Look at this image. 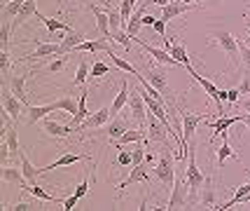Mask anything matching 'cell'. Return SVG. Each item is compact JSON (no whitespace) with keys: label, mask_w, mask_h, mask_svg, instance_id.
<instances>
[{"label":"cell","mask_w":250,"mask_h":211,"mask_svg":"<svg viewBox=\"0 0 250 211\" xmlns=\"http://www.w3.org/2000/svg\"><path fill=\"white\" fill-rule=\"evenodd\" d=\"M199 207H206V209H215V183H213V178L206 176L204 181V186L199 190V195H196V202Z\"/></svg>","instance_id":"obj_12"},{"label":"cell","mask_w":250,"mask_h":211,"mask_svg":"<svg viewBox=\"0 0 250 211\" xmlns=\"http://www.w3.org/2000/svg\"><path fill=\"white\" fill-rule=\"evenodd\" d=\"M89 78H91V64L87 61V56H80V66H77V73H75V78H73V85L82 87Z\"/></svg>","instance_id":"obj_32"},{"label":"cell","mask_w":250,"mask_h":211,"mask_svg":"<svg viewBox=\"0 0 250 211\" xmlns=\"http://www.w3.org/2000/svg\"><path fill=\"white\" fill-rule=\"evenodd\" d=\"M0 68H2L5 75H10V52H7V49L0 52Z\"/></svg>","instance_id":"obj_48"},{"label":"cell","mask_w":250,"mask_h":211,"mask_svg":"<svg viewBox=\"0 0 250 211\" xmlns=\"http://www.w3.org/2000/svg\"><path fill=\"white\" fill-rule=\"evenodd\" d=\"M110 75V66L103 64V61H94L91 64V78H105Z\"/></svg>","instance_id":"obj_41"},{"label":"cell","mask_w":250,"mask_h":211,"mask_svg":"<svg viewBox=\"0 0 250 211\" xmlns=\"http://www.w3.org/2000/svg\"><path fill=\"white\" fill-rule=\"evenodd\" d=\"M180 115H183V141H185V145L189 148V143H192V139H194V132L196 127H199V122H204L206 120V113H192V111H180Z\"/></svg>","instance_id":"obj_5"},{"label":"cell","mask_w":250,"mask_h":211,"mask_svg":"<svg viewBox=\"0 0 250 211\" xmlns=\"http://www.w3.org/2000/svg\"><path fill=\"white\" fill-rule=\"evenodd\" d=\"M75 52H105V54H110L112 47L108 45V38H98V40H84L82 45H77Z\"/></svg>","instance_id":"obj_27"},{"label":"cell","mask_w":250,"mask_h":211,"mask_svg":"<svg viewBox=\"0 0 250 211\" xmlns=\"http://www.w3.org/2000/svg\"><path fill=\"white\" fill-rule=\"evenodd\" d=\"M129 113L136 122H141V124L147 122V115H145V113H147V106H145V99H143V89H131Z\"/></svg>","instance_id":"obj_7"},{"label":"cell","mask_w":250,"mask_h":211,"mask_svg":"<svg viewBox=\"0 0 250 211\" xmlns=\"http://www.w3.org/2000/svg\"><path fill=\"white\" fill-rule=\"evenodd\" d=\"M154 22H157V19H154L152 14H145V17H143V26H152Z\"/></svg>","instance_id":"obj_56"},{"label":"cell","mask_w":250,"mask_h":211,"mask_svg":"<svg viewBox=\"0 0 250 211\" xmlns=\"http://www.w3.org/2000/svg\"><path fill=\"white\" fill-rule=\"evenodd\" d=\"M42 129L49 136H54V139H68L70 134L75 132V127H68V124H59L54 120H44L42 122Z\"/></svg>","instance_id":"obj_25"},{"label":"cell","mask_w":250,"mask_h":211,"mask_svg":"<svg viewBox=\"0 0 250 211\" xmlns=\"http://www.w3.org/2000/svg\"><path fill=\"white\" fill-rule=\"evenodd\" d=\"M10 31H12L10 19H5V22H2V28H0V47H2V49L10 47Z\"/></svg>","instance_id":"obj_42"},{"label":"cell","mask_w":250,"mask_h":211,"mask_svg":"<svg viewBox=\"0 0 250 211\" xmlns=\"http://www.w3.org/2000/svg\"><path fill=\"white\" fill-rule=\"evenodd\" d=\"M241 99V92H239V87H231V89H227V101L234 106L236 101Z\"/></svg>","instance_id":"obj_51"},{"label":"cell","mask_w":250,"mask_h":211,"mask_svg":"<svg viewBox=\"0 0 250 211\" xmlns=\"http://www.w3.org/2000/svg\"><path fill=\"white\" fill-rule=\"evenodd\" d=\"M147 2L150 0H143L141 5L133 10V14H131L129 19V26H126V33H129V38H138V33H141V26H143V17H145V7H147Z\"/></svg>","instance_id":"obj_16"},{"label":"cell","mask_w":250,"mask_h":211,"mask_svg":"<svg viewBox=\"0 0 250 211\" xmlns=\"http://www.w3.org/2000/svg\"><path fill=\"white\" fill-rule=\"evenodd\" d=\"M38 19H42V23L47 26V31L52 33H59V31H70V26L63 22H59L56 17H44V14H38Z\"/></svg>","instance_id":"obj_35"},{"label":"cell","mask_w":250,"mask_h":211,"mask_svg":"<svg viewBox=\"0 0 250 211\" xmlns=\"http://www.w3.org/2000/svg\"><path fill=\"white\" fill-rule=\"evenodd\" d=\"M147 162H143V164H136V167H131V174L124 181H122L120 186H117V190H124L129 188L131 183H145V186H150V174H147Z\"/></svg>","instance_id":"obj_9"},{"label":"cell","mask_w":250,"mask_h":211,"mask_svg":"<svg viewBox=\"0 0 250 211\" xmlns=\"http://www.w3.org/2000/svg\"><path fill=\"white\" fill-rule=\"evenodd\" d=\"M246 35H248V38H250V26H248V28H246Z\"/></svg>","instance_id":"obj_59"},{"label":"cell","mask_w":250,"mask_h":211,"mask_svg":"<svg viewBox=\"0 0 250 211\" xmlns=\"http://www.w3.org/2000/svg\"><path fill=\"white\" fill-rule=\"evenodd\" d=\"M141 141H147V132H145V129H129V132H124L120 136V139H117V141H115V148H117V150H122V148H124V145H129V143H141Z\"/></svg>","instance_id":"obj_24"},{"label":"cell","mask_w":250,"mask_h":211,"mask_svg":"<svg viewBox=\"0 0 250 211\" xmlns=\"http://www.w3.org/2000/svg\"><path fill=\"white\" fill-rule=\"evenodd\" d=\"M0 178L5 181V183H14V186H19V188H26L28 186V181L23 178V171L19 167H10V164H2L0 169Z\"/></svg>","instance_id":"obj_17"},{"label":"cell","mask_w":250,"mask_h":211,"mask_svg":"<svg viewBox=\"0 0 250 211\" xmlns=\"http://www.w3.org/2000/svg\"><path fill=\"white\" fill-rule=\"evenodd\" d=\"M236 122H241V115H222V117H218L215 122L210 124L213 127V136H220V134L229 132V127Z\"/></svg>","instance_id":"obj_30"},{"label":"cell","mask_w":250,"mask_h":211,"mask_svg":"<svg viewBox=\"0 0 250 211\" xmlns=\"http://www.w3.org/2000/svg\"><path fill=\"white\" fill-rule=\"evenodd\" d=\"M239 92L241 94H250V68L243 70V78H241V82H239Z\"/></svg>","instance_id":"obj_46"},{"label":"cell","mask_w":250,"mask_h":211,"mask_svg":"<svg viewBox=\"0 0 250 211\" xmlns=\"http://www.w3.org/2000/svg\"><path fill=\"white\" fill-rule=\"evenodd\" d=\"M7 2H12V0H2V5H7Z\"/></svg>","instance_id":"obj_60"},{"label":"cell","mask_w":250,"mask_h":211,"mask_svg":"<svg viewBox=\"0 0 250 211\" xmlns=\"http://www.w3.org/2000/svg\"><path fill=\"white\" fill-rule=\"evenodd\" d=\"M220 139H222V145L218 148V162H215V164H218V171L220 169H225V162H227L229 157H231V160H241L239 153H234L231 145H229V132L220 134Z\"/></svg>","instance_id":"obj_21"},{"label":"cell","mask_w":250,"mask_h":211,"mask_svg":"<svg viewBox=\"0 0 250 211\" xmlns=\"http://www.w3.org/2000/svg\"><path fill=\"white\" fill-rule=\"evenodd\" d=\"M110 117H112V113H110V106H103V108H98L96 113H91L84 122L75 127V132H87V129H98V127H103V124L108 122Z\"/></svg>","instance_id":"obj_8"},{"label":"cell","mask_w":250,"mask_h":211,"mask_svg":"<svg viewBox=\"0 0 250 211\" xmlns=\"http://www.w3.org/2000/svg\"><path fill=\"white\" fill-rule=\"evenodd\" d=\"M187 155H189V162H187V169H185V178H187V186H189V204H194L196 195H199V190L204 186L206 176H204V171L196 164V153H194V145L192 143H189Z\"/></svg>","instance_id":"obj_2"},{"label":"cell","mask_w":250,"mask_h":211,"mask_svg":"<svg viewBox=\"0 0 250 211\" xmlns=\"http://www.w3.org/2000/svg\"><path fill=\"white\" fill-rule=\"evenodd\" d=\"M196 7H199L196 2H183V0H173V2H168L166 7H162V19L168 23L171 19H175V17H180V14H185V12H189V10H196Z\"/></svg>","instance_id":"obj_10"},{"label":"cell","mask_w":250,"mask_h":211,"mask_svg":"<svg viewBox=\"0 0 250 211\" xmlns=\"http://www.w3.org/2000/svg\"><path fill=\"white\" fill-rule=\"evenodd\" d=\"M84 38L87 35L82 33V31H77V33H70L65 35L63 40H61V45H59V56H63V54H70V52H75L77 49V45H82L84 43Z\"/></svg>","instance_id":"obj_22"},{"label":"cell","mask_w":250,"mask_h":211,"mask_svg":"<svg viewBox=\"0 0 250 211\" xmlns=\"http://www.w3.org/2000/svg\"><path fill=\"white\" fill-rule=\"evenodd\" d=\"M19 160H21V171H23V178L28 181V186L38 183V176H40V167H35L31 160L26 157V153H23V150H21V155H19Z\"/></svg>","instance_id":"obj_29"},{"label":"cell","mask_w":250,"mask_h":211,"mask_svg":"<svg viewBox=\"0 0 250 211\" xmlns=\"http://www.w3.org/2000/svg\"><path fill=\"white\" fill-rule=\"evenodd\" d=\"M108 59H110V64H112V66H115V68H120V70H124V73H131V75H138V73H141L138 68H136L133 64H131V61H126V59H122V56H117L115 52H110Z\"/></svg>","instance_id":"obj_34"},{"label":"cell","mask_w":250,"mask_h":211,"mask_svg":"<svg viewBox=\"0 0 250 211\" xmlns=\"http://www.w3.org/2000/svg\"><path fill=\"white\" fill-rule=\"evenodd\" d=\"M23 190H28L35 200H42V202H56V197L54 195H49L47 190L42 188V186H38V183H33V186H26Z\"/></svg>","instance_id":"obj_38"},{"label":"cell","mask_w":250,"mask_h":211,"mask_svg":"<svg viewBox=\"0 0 250 211\" xmlns=\"http://www.w3.org/2000/svg\"><path fill=\"white\" fill-rule=\"evenodd\" d=\"M210 45H218L220 49L229 56V61L231 64H236L241 56H239V38H234V35L225 31V28H215L213 33H210Z\"/></svg>","instance_id":"obj_3"},{"label":"cell","mask_w":250,"mask_h":211,"mask_svg":"<svg viewBox=\"0 0 250 211\" xmlns=\"http://www.w3.org/2000/svg\"><path fill=\"white\" fill-rule=\"evenodd\" d=\"M59 45L61 43H38V47L31 54L21 56V61H40V59H47V56H59Z\"/></svg>","instance_id":"obj_13"},{"label":"cell","mask_w":250,"mask_h":211,"mask_svg":"<svg viewBox=\"0 0 250 211\" xmlns=\"http://www.w3.org/2000/svg\"><path fill=\"white\" fill-rule=\"evenodd\" d=\"M145 162L147 164H157V157H154L152 150H145Z\"/></svg>","instance_id":"obj_55"},{"label":"cell","mask_w":250,"mask_h":211,"mask_svg":"<svg viewBox=\"0 0 250 211\" xmlns=\"http://www.w3.org/2000/svg\"><path fill=\"white\" fill-rule=\"evenodd\" d=\"M241 122H243L250 129V113H243V115H241Z\"/></svg>","instance_id":"obj_58"},{"label":"cell","mask_w":250,"mask_h":211,"mask_svg":"<svg viewBox=\"0 0 250 211\" xmlns=\"http://www.w3.org/2000/svg\"><path fill=\"white\" fill-rule=\"evenodd\" d=\"M28 75H31V73H28ZM28 75H21V73H12L10 75L12 94H14L19 101H23L26 106H28V92H26V78H28Z\"/></svg>","instance_id":"obj_19"},{"label":"cell","mask_w":250,"mask_h":211,"mask_svg":"<svg viewBox=\"0 0 250 211\" xmlns=\"http://www.w3.org/2000/svg\"><path fill=\"white\" fill-rule=\"evenodd\" d=\"M236 108H241V111H246V113H250V99H239L236 103H234Z\"/></svg>","instance_id":"obj_54"},{"label":"cell","mask_w":250,"mask_h":211,"mask_svg":"<svg viewBox=\"0 0 250 211\" xmlns=\"http://www.w3.org/2000/svg\"><path fill=\"white\" fill-rule=\"evenodd\" d=\"M129 96H131V92H129V82L126 80H122V85H120V94L115 96V101H112V106H110V113H112V117H117V113L129 103Z\"/></svg>","instance_id":"obj_28"},{"label":"cell","mask_w":250,"mask_h":211,"mask_svg":"<svg viewBox=\"0 0 250 211\" xmlns=\"http://www.w3.org/2000/svg\"><path fill=\"white\" fill-rule=\"evenodd\" d=\"M77 202H80V197H77L75 192H73L70 197H65V200H63V207H61V209H63V211H70V209H75V204H77Z\"/></svg>","instance_id":"obj_50"},{"label":"cell","mask_w":250,"mask_h":211,"mask_svg":"<svg viewBox=\"0 0 250 211\" xmlns=\"http://www.w3.org/2000/svg\"><path fill=\"white\" fill-rule=\"evenodd\" d=\"M2 106H5V113L10 115L14 122H19V117L26 113V103L17 99L12 92H10V94H2Z\"/></svg>","instance_id":"obj_14"},{"label":"cell","mask_w":250,"mask_h":211,"mask_svg":"<svg viewBox=\"0 0 250 211\" xmlns=\"http://www.w3.org/2000/svg\"><path fill=\"white\" fill-rule=\"evenodd\" d=\"M7 209H14V211H28V209H33V207H31V202L21 200V202H17L14 207H7Z\"/></svg>","instance_id":"obj_52"},{"label":"cell","mask_w":250,"mask_h":211,"mask_svg":"<svg viewBox=\"0 0 250 211\" xmlns=\"http://www.w3.org/2000/svg\"><path fill=\"white\" fill-rule=\"evenodd\" d=\"M101 2H108V0H101Z\"/></svg>","instance_id":"obj_61"},{"label":"cell","mask_w":250,"mask_h":211,"mask_svg":"<svg viewBox=\"0 0 250 211\" xmlns=\"http://www.w3.org/2000/svg\"><path fill=\"white\" fill-rule=\"evenodd\" d=\"M80 160H89V155H82V153H65V155H61L59 160H56V162L47 164V167H40V174H44V171H52V169H61V167L77 164Z\"/></svg>","instance_id":"obj_20"},{"label":"cell","mask_w":250,"mask_h":211,"mask_svg":"<svg viewBox=\"0 0 250 211\" xmlns=\"http://www.w3.org/2000/svg\"><path fill=\"white\" fill-rule=\"evenodd\" d=\"M110 40L112 43H120L126 52H131V40H129V33L124 31V28H115V31H110Z\"/></svg>","instance_id":"obj_39"},{"label":"cell","mask_w":250,"mask_h":211,"mask_svg":"<svg viewBox=\"0 0 250 211\" xmlns=\"http://www.w3.org/2000/svg\"><path fill=\"white\" fill-rule=\"evenodd\" d=\"M152 28L164 38V33H166V22H164V19H157V22L152 23Z\"/></svg>","instance_id":"obj_53"},{"label":"cell","mask_w":250,"mask_h":211,"mask_svg":"<svg viewBox=\"0 0 250 211\" xmlns=\"http://www.w3.org/2000/svg\"><path fill=\"white\" fill-rule=\"evenodd\" d=\"M89 183H91V178H84V181H82V183H80V186L75 188V195L80 197V200H82V197H84V195L89 192Z\"/></svg>","instance_id":"obj_49"},{"label":"cell","mask_w":250,"mask_h":211,"mask_svg":"<svg viewBox=\"0 0 250 211\" xmlns=\"http://www.w3.org/2000/svg\"><path fill=\"white\" fill-rule=\"evenodd\" d=\"M239 56H241V64L246 68H250V47L248 45H243L239 40Z\"/></svg>","instance_id":"obj_44"},{"label":"cell","mask_w":250,"mask_h":211,"mask_svg":"<svg viewBox=\"0 0 250 211\" xmlns=\"http://www.w3.org/2000/svg\"><path fill=\"white\" fill-rule=\"evenodd\" d=\"M189 186H187V178L183 176H175V183L171 188V197H168V204L166 209H187L189 204Z\"/></svg>","instance_id":"obj_4"},{"label":"cell","mask_w":250,"mask_h":211,"mask_svg":"<svg viewBox=\"0 0 250 211\" xmlns=\"http://www.w3.org/2000/svg\"><path fill=\"white\" fill-rule=\"evenodd\" d=\"M145 78L152 82L154 87L159 89L162 94H171L168 92V80H166V73H164V68H159V66H147V70H145Z\"/></svg>","instance_id":"obj_15"},{"label":"cell","mask_w":250,"mask_h":211,"mask_svg":"<svg viewBox=\"0 0 250 211\" xmlns=\"http://www.w3.org/2000/svg\"><path fill=\"white\" fill-rule=\"evenodd\" d=\"M56 111H65L70 117H75L80 111V99L75 101V96H63V99L56 101Z\"/></svg>","instance_id":"obj_33"},{"label":"cell","mask_w":250,"mask_h":211,"mask_svg":"<svg viewBox=\"0 0 250 211\" xmlns=\"http://www.w3.org/2000/svg\"><path fill=\"white\" fill-rule=\"evenodd\" d=\"M91 12H94V17H96V31L101 38H108L110 40V17L105 10H101L96 5H91Z\"/></svg>","instance_id":"obj_26"},{"label":"cell","mask_w":250,"mask_h":211,"mask_svg":"<svg viewBox=\"0 0 250 211\" xmlns=\"http://www.w3.org/2000/svg\"><path fill=\"white\" fill-rule=\"evenodd\" d=\"M87 117H89V111H87V89H84V92L80 94V111H77V115L73 117V127H80Z\"/></svg>","instance_id":"obj_37"},{"label":"cell","mask_w":250,"mask_h":211,"mask_svg":"<svg viewBox=\"0 0 250 211\" xmlns=\"http://www.w3.org/2000/svg\"><path fill=\"white\" fill-rule=\"evenodd\" d=\"M124 132H129V122H126V120H122V117H115V120L105 127V134L110 136V143H115Z\"/></svg>","instance_id":"obj_31"},{"label":"cell","mask_w":250,"mask_h":211,"mask_svg":"<svg viewBox=\"0 0 250 211\" xmlns=\"http://www.w3.org/2000/svg\"><path fill=\"white\" fill-rule=\"evenodd\" d=\"M131 164H133L131 150H122L120 155H117V167H131Z\"/></svg>","instance_id":"obj_45"},{"label":"cell","mask_w":250,"mask_h":211,"mask_svg":"<svg viewBox=\"0 0 250 211\" xmlns=\"http://www.w3.org/2000/svg\"><path fill=\"white\" fill-rule=\"evenodd\" d=\"M136 43L141 45V47H143V49H145V52H147V54H150V56H154V59H157V61L162 64V66H183V64H180L178 59H173V56L168 54L166 49H159V47H152V45H147V43H145V40H141V38H136Z\"/></svg>","instance_id":"obj_11"},{"label":"cell","mask_w":250,"mask_h":211,"mask_svg":"<svg viewBox=\"0 0 250 211\" xmlns=\"http://www.w3.org/2000/svg\"><path fill=\"white\" fill-rule=\"evenodd\" d=\"M56 111V101L44 103V106H26V124H35L38 120H42L47 113Z\"/></svg>","instance_id":"obj_23"},{"label":"cell","mask_w":250,"mask_h":211,"mask_svg":"<svg viewBox=\"0 0 250 211\" xmlns=\"http://www.w3.org/2000/svg\"><path fill=\"white\" fill-rule=\"evenodd\" d=\"M35 10H38V0H23V7H21V12L17 14L14 23H23L28 17H33V14H35Z\"/></svg>","instance_id":"obj_36"},{"label":"cell","mask_w":250,"mask_h":211,"mask_svg":"<svg viewBox=\"0 0 250 211\" xmlns=\"http://www.w3.org/2000/svg\"><path fill=\"white\" fill-rule=\"evenodd\" d=\"M145 150H147V148H143V145L131 148V155H133V164H131V167H136V164H143V162H145Z\"/></svg>","instance_id":"obj_43"},{"label":"cell","mask_w":250,"mask_h":211,"mask_svg":"<svg viewBox=\"0 0 250 211\" xmlns=\"http://www.w3.org/2000/svg\"><path fill=\"white\" fill-rule=\"evenodd\" d=\"M168 129H166V124L159 120V117H154L152 113H150V117H147V141H143V143H162V145H171L168 143Z\"/></svg>","instance_id":"obj_6"},{"label":"cell","mask_w":250,"mask_h":211,"mask_svg":"<svg viewBox=\"0 0 250 211\" xmlns=\"http://www.w3.org/2000/svg\"><path fill=\"white\" fill-rule=\"evenodd\" d=\"M168 2H173V0H150V5H159V7H166Z\"/></svg>","instance_id":"obj_57"},{"label":"cell","mask_w":250,"mask_h":211,"mask_svg":"<svg viewBox=\"0 0 250 211\" xmlns=\"http://www.w3.org/2000/svg\"><path fill=\"white\" fill-rule=\"evenodd\" d=\"M65 64H68V56L63 54L61 59H56V61H52V64L47 66V73H59V70H61V68H63Z\"/></svg>","instance_id":"obj_47"},{"label":"cell","mask_w":250,"mask_h":211,"mask_svg":"<svg viewBox=\"0 0 250 211\" xmlns=\"http://www.w3.org/2000/svg\"><path fill=\"white\" fill-rule=\"evenodd\" d=\"M173 148L171 145H164V153L162 157L157 160V164H154V176H157V181L162 183L166 190L173 188L175 183V169H173V153H171Z\"/></svg>","instance_id":"obj_1"},{"label":"cell","mask_w":250,"mask_h":211,"mask_svg":"<svg viewBox=\"0 0 250 211\" xmlns=\"http://www.w3.org/2000/svg\"><path fill=\"white\" fill-rule=\"evenodd\" d=\"M166 52L173 56V59H178V61H180L185 68L192 64V61H189V54H187V49H185V45L180 43V40H175V35L171 38V40L166 38Z\"/></svg>","instance_id":"obj_18"},{"label":"cell","mask_w":250,"mask_h":211,"mask_svg":"<svg viewBox=\"0 0 250 211\" xmlns=\"http://www.w3.org/2000/svg\"><path fill=\"white\" fill-rule=\"evenodd\" d=\"M23 7V0H12L7 5H2V17L5 19H17V14L21 12Z\"/></svg>","instance_id":"obj_40"}]
</instances>
